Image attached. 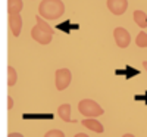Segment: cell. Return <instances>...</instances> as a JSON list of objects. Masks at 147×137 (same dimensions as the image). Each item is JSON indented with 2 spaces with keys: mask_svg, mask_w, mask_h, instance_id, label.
<instances>
[{
  "mask_svg": "<svg viewBox=\"0 0 147 137\" xmlns=\"http://www.w3.org/2000/svg\"><path fill=\"white\" fill-rule=\"evenodd\" d=\"M65 14V3L62 0H43L38 6V15L46 21H55Z\"/></svg>",
  "mask_w": 147,
  "mask_h": 137,
  "instance_id": "6da1fadb",
  "label": "cell"
},
{
  "mask_svg": "<svg viewBox=\"0 0 147 137\" xmlns=\"http://www.w3.org/2000/svg\"><path fill=\"white\" fill-rule=\"evenodd\" d=\"M78 111H80V114H82L87 118H97L105 114L103 108L97 102L91 100V99H82L78 103Z\"/></svg>",
  "mask_w": 147,
  "mask_h": 137,
  "instance_id": "7a4b0ae2",
  "label": "cell"
},
{
  "mask_svg": "<svg viewBox=\"0 0 147 137\" xmlns=\"http://www.w3.org/2000/svg\"><path fill=\"white\" fill-rule=\"evenodd\" d=\"M55 75H56V81H55L56 89L59 92H63L65 89H68V85L72 81V72L68 68H62V69H57Z\"/></svg>",
  "mask_w": 147,
  "mask_h": 137,
  "instance_id": "3957f363",
  "label": "cell"
},
{
  "mask_svg": "<svg viewBox=\"0 0 147 137\" xmlns=\"http://www.w3.org/2000/svg\"><path fill=\"white\" fill-rule=\"evenodd\" d=\"M31 37H32V40H35L40 44H50L52 39H53V34L40 28L38 25H34L32 30H31Z\"/></svg>",
  "mask_w": 147,
  "mask_h": 137,
  "instance_id": "277c9868",
  "label": "cell"
},
{
  "mask_svg": "<svg viewBox=\"0 0 147 137\" xmlns=\"http://www.w3.org/2000/svg\"><path fill=\"white\" fill-rule=\"evenodd\" d=\"M113 39H115V43L118 47L121 49H125L129 46L131 43V35L129 33L125 30V28H122V27H116L113 30Z\"/></svg>",
  "mask_w": 147,
  "mask_h": 137,
  "instance_id": "5b68a950",
  "label": "cell"
},
{
  "mask_svg": "<svg viewBox=\"0 0 147 137\" xmlns=\"http://www.w3.org/2000/svg\"><path fill=\"white\" fill-rule=\"evenodd\" d=\"M107 9L113 15H124L128 9V0H107Z\"/></svg>",
  "mask_w": 147,
  "mask_h": 137,
  "instance_id": "8992f818",
  "label": "cell"
},
{
  "mask_svg": "<svg viewBox=\"0 0 147 137\" xmlns=\"http://www.w3.org/2000/svg\"><path fill=\"white\" fill-rule=\"evenodd\" d=\"M9 28L12 31L15 37H18L21 34V30H22V16L19 14H12L9 15Z\"/></svg>",
  "mask_w": 147,
  "mask_h": 137,
  "instance_id": "52a82bcc",
  "label": "cell"
},
{
  "mask_svg": "<svg viewBox=\"0 0 147 137\" xmlns=\"http://www.w3.org/2000/svg\"><path fill=\"white\" fill-rule=\"evenodd\" d=\"M82 125L84 127H87L88 130L97 133V134H102L105 131V127H103V124L99 122L96 118H87V119H82Z\"/></svg>",
  "mask_w": 147,
  "mask_h": 137,
  "instance_id": "ba28073f",
  "label": "cell"
},
{
  "mask_svg": "<svg viewBox=\"0 0 147 137\" xmlns=\"http://www.w3.org/2000/svg\"><path fill=\"white\" fill-rule=\"evenodd\" d=\"M71 112H72V108L69 103H63L57 108V115L60 119H63L65 122H71L72 118H71Z\"/></svg>",
  "mask_w": 147,
  "mask_h": 137,
  "instance_id": "9c48e42d",
  "label": "cell"
},
{
  "mask_svg": "<svg viewBox=\"0 0 147 137\" xmlns=\"http://www.w3.org/2000/svg\"><path fill=\"white\" fill-rule=\"evenodd\" d=\"M24 5H22V0H7V14H19L22 10Z\"/></svg>",
  "mask_w": 147,
  "mask_h": 137,
  "instance_id": "30bf717a",
  "label": "cell"
},
{
  "mask_svg": "<svg viewBox=\"0 0 147 137\" xmlns=\"http://www.w3.org/2000/svg\"><path fill=\"white\" fill-rule=\"evenodd\" d=\"M134 21L140 28H147V15L143 10H136L134 12Z\"/></svg>",
  "mask_w": 147,
  "mask_h": 137,
  "instance_id": "8fae6325",
  "label": "cell"
},
{
  "mask_svg": "<svg viewBox=\"0 0 147 137\" xmlns=\"http://www.w3.org/2000/svg\"><path fill=\"white\" fill-rule=\"evenodd\" d=\"M16 80H18V75H16V69L9 65L7 66V85L12 87V85H15L16 84Z\"/></svg>",
  "mask_w": 147,
  "mask_h": 137,
  "instance_id": "7c38bea8",
  "label": "cell"
},
{
  "mask_svg": "<svg viewBox=\"0 0 147 137\" xmlns=\"http://www.w3.org/2000/svg\"><path fill=\"white\" fill-rule=\"evenodd\" d=\"M136 43H137L138 47H147V33H144V31L138 33L137 39H136Z\"/></svg>",
  "mask_w": 147,
  "mask_h": 137,
  "instance_id": "4fadbf2b",
  "label": "cell"
},
{
  "mask_svg": "<svg viewBox=\"0 0 147 137\" xmlns=\"http://www.w3.org/2000/svg\"><path fill=\"white\" fill-rule=\"evenodd\" d=\"M44 136L46 137H63L65 134H63L62 130H49Z\"/></svg>",
  "mask_w": 147,
  "mask_h": 137,
  "instance_id": "5bb4252c",
  "label": "cell"
},
{
  "mask_svg": "<svg viewBox=\"0 0 147 137\" xmlns=\"http://www.w3.org/2000/svg\"><path fill=\"white\" fill-rule=\"evenodd\" d=\"M13 106V100H12V96H7V109H12Z\"/></svg>",
  "mask_w": 147,
  "mask_h": 137,
  "instance_id": "9a60e30c",
  "label": "cell"
},
{
  "mask_svg": "<svg viewBox=\"0 0 147 137\" xmlns=\"http://www.w3.org/2000/svg\"><path fill=\"white\" fill-rule=\"evenodd\" d=\"M9 136H10V137H19L21 134H19V133H10Z\"/></svg>",
  "mask_w": 147,
  "mask_h": 137,
  "instance_id": "2e32d148",
  "label": "cell"
},
{
  "mask_svg": "<svg viewBox=\"0 0 147 137\" xmlns=\"http://www.w3.org/2000/svg\"><path fill=\"white\" fill-rule=\"evenodd\" d=\"M75 137H87V134H84V133H78V134H75Z\"/></svg>",
  "mask_w": 147,
  "mask_h": 137,
  "instance_id": "e0dca14e",
  "label": "cell"
},
{
  "mask_svg": "<svg viewBox=\"0 0 147 137\" xmlns=\"http://www.w3.org/2000/svg\"><path fill=\"white\" fill-rule=\"evenodd\" d=\"M143 66H144V69L147 71V60H144V62H143Z\"/></svg>",
  "mask_w": 147,
  "mask_h": 137,
  "instance_id": "ac0fdd59",
  "label": "cell"
}]
</instances>
